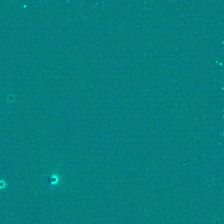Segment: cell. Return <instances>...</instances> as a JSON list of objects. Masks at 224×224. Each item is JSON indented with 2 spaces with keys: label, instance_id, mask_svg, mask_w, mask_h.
Here are the masks:
<instances>
[{
  "label": "cell",
  "instance_id": "obj_1",
  "mask_svg": "<svg viewBox=\"0 0 224 224\" xmlns=\"http://www.w3.org/2000/svg\"><path fill=\"white\" fill-rule=\"evenodd\" d=\"M6 186V183L3 180H0V189L4 188Z\"/></svg>",
  "mask_w": 224,
  "mask_h": 224
}]
</instances>
